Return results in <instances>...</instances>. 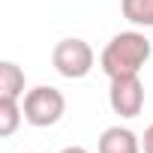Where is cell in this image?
Returning a JSON list of instances; mask_svg holds the SVG:
<instances>
[{
    "mask_svg": "<svg viewBox=\"0 0 153 153\" xmlns=\"http://www.w3.org/2000/svg\"><path fill=\"white\" fill-rule=\"evenodd\" d=\"M153 45L141 30H123L108 39V45L99 54V66L108 78H120V75H138L144 63L150 60Z\"/></svg>",
    "mask_w": 153,
    "mask_h": 153,
    "instance_id": "6da1fadb",
    "label": "cell"
},
{
    "mask_svg": "<svg viewBox=\"0 0 153 153\" xmlns=\"http://www.w3.org/2000/svg\"><path fill=\"white\" fill-rule=\"evenodd\" d=\"M21 108H24V120L30 126L45 129V126L60 123V117L66 114V96L57 87H51V84H39V87L24 93Z\"/></svg>",
    "mask_w": 153,
    "mask_h": 153,
    "instance_id": "7a4b0ae2",
    "label": "cell"
},
{
    "mask_svg": "<svg viewBox=\"0 0 153 153\" xmlns=\"http://www.w3.org/2000/svg\"><path fill=\"white\" fill-rule=\"evenodd\" d=\"M51 63L54 69L69 81H78L84 75H90L93 63H96V54L90 48V42L78 39V36H69V39H60L51 51Z\"/></svg>",
    "mask_w": 153,
    "mask_h": 153,
    "instance_id": "3957f363",
    "label": "cell"
},
{
    "mask_svg": "<svg viewBox=\"0 0 153 153\" xmlns=\"http://www.w3.org/2000/svg\"><path fill=\"white\" fill-rule=\"evenodd\" d=\"M108 105L114 114L132 120L141 114L144 108V84L138 75H120V78H111V87H108Z\"/></svg>",
    "mask_w": 153,
    "mask_h": 153,
    "instance_id": "277c9868",
    "label": "cell"
},
{
    "mask_svg": "<svg viewBox=\"0 0 153 153\" xmlns=\"http://www.w3.org/2000/svg\"><path fill=\"white\" fill-rule=\"evenodd\" d=\"M99 153H141V138L126 126H108L96 144Z\"/></svg>",
    "mask_w": 153,
    "mask_h": 153,
    "instance_id": "5b68a950",
    "label": "cell"
},
{
    "mask_svg": "<svg viewBox=\"0 0 153 153\" xmlns=\"http://www.w3.org/2000/svg\"><path fill=\"white\" fill-rule=\"evenodd\" d=\"M0 96H12V99L24 96V69L12 60L0 63Z\"/></svg>",
    "mask_w": 153,
    "mask_h": 153,
    "instance_id": "8992f818",
    "label": "cell"
},
{
    "mask_svg": "<svg viewBox=\"0 0 153 153\" xmlns=\"http://www.w3.org/2000/svg\"><path fill=\"white\" fill-rule=\"evenodd\" d=\"M21 120H24V108L18 105V99L0 96V135H3V138H12V135L18 132Z\"/></svg>",
    "mask_w": 153,
    "mask_h": 153,
    "instance_id": "52a82bcc",
    "label": "cell"
},
{
    "mask_svg": "<svg viewBox=\"0 0 153 153\" xmlns=\"http://www.w3.org/2000/svg\"><path fill=\"white\" fill-rule=\"evenodd\" d=\"M120 12L135 27H153V0H120Z\"/></svg>",
    "mask_w": 153,
    "mask_h": 153,
    "instance_id": "ba28073f",
    "label": "cell"
},
{
    "mask_svg": "<svg viewBox=\"0 0 153 153\" xmlns=\"http://www.w3.org/2000/svg\"><path fill=\"white\" fill-rule=\"evenodd\" d=\"M141 150L144 153H153V123L144 129V135H141Z\"/></svg>",
    "mask_w": 153,
    "mask_h": 153,
    "instance_id": "9c48e42d",
    "label": "cell"
},
{
    "mask_svg": "<svg viewBox=\"0 0 153 153\" xmlns=\"http://www.w3.org/2000/svg\"><path fill=\"white\" fill-rule=\"evenodd\" d=\"M60 153H90L87 147H81V144H69V147H63Z\"/></svg>",
    "mask_w": 153,
    "mask_h": 153,
    "instance_id": "30bf717a",
    "label": "cell"
}]
</instances>
